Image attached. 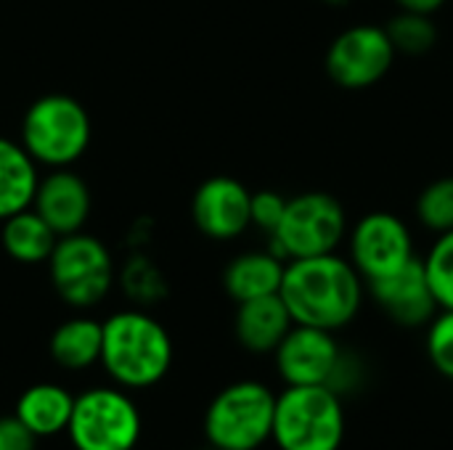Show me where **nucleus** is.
Listing matches in <instances>:
<instances>
[{"label": "nucleus", "mask_w": 453, "mask_h": 450, "mask_svg": "<svg viewBox=\"0 0 453 450\" xmlns=\"http://www.w3.org/2000/svg\"><path fill=\"white\" fill-rule=\"evenodd\" d=\"M366 284L348 257L337 252L305 260H289L279 297L300 326L340 332L361 313Z\"/></svg>", "instance_id": "nucleus-1"}, {"label": "nucleus", "mask_w": 453, "mask_h": 450, "mask_svg": "<svg viewBox=\"0 0 453 450\" xmlns=\"http://www.w3.org/2000/svg\"><path fill=\"white\" fill-rule=\"evenodd\" d=\"M101 366L122 390H149L159 385L175 358L167 329L143 310L111 313L104 324Z\"/></svg>", "instance_id": "nucleus-2"}, {"label": "nucleus", "mask_w": 453, "mask_h": 450, "mask_svg": "<svg viewBox=\"0 0 453 450\" xmlns=\"http://www.w3.org/2000/svg\"><path fill=\"white\" fill-rule=\"evenodd\" d=\"M345 432V398L332 387H284L276 395L271 440L279 450H340Z\"/></svg>", "instance_id": "nucleus-3"}, {"label": "nucleus", "mask_w": 453, "mask_h": 450, "mask_svg": "<svg viewBox=\"0 0 453 450\" xmlns=\"http://www.w3.org/2000/svg\"><path fill=\"white\" fill-rule=\"evenodd\" d=\"M93 125L88 109L64 93H48L29 103L21 117L19 143L24 151L50 170L74 164L90 146Z\"/></svg>", "instance_id": "nucleus-4"}, {"label": "nucleus", "mask_w": 453, "mask_h": 450, "mask_svg": "<svg viewBox=\"0 0 453 450\" xmlns=\"http://www.w3.org/2000/svg\"><path fill=\"white\" fill-rule=\"evenodd\" d=\"M348 212L342 202L326 191H305L287 199L279 228L268 236V249L289 260L321 257L340 249L348 239Z\"/></svg>", "instance_id": "nucleus-5"}, {"label": "nucleus", "mask_w": 453, "mask_h": 450, "mask_svg": "<svg viewBox=\"0 0 453 450\" xmlns=\"http://www.w3.org/2000/svg\"><path fill=\"white\" fill-rule=\"evenodd\" d=\"M276 393L255 379L223 387L204 411L207 446L220 450H257L273 432Z\"/></svg>", "instance_id": "nucleus-6"}, {"label": "nucleus", "mask_w": 453, "mask_h": 450, "mask_svg": "<svg viewBox=\"0 0 453 450\" xmlns=\"http://www.w3.org/2000/svg\"><path fill=\"white\" fill-rule=\"evenodd\" d=\"M66 435L74 450H135L141 411L122 387H90L74 395Z\"/></svg>", "instance_id": "nucleus-7"}, {"label": "nucleus", "mask_w": 453, "mask_h": 450, "mask_svg": "<svg viewBox=\"0 0 453 450\" xmlns=\"http://www.w3.org/2000/svg\"><path fill=\"white\" fill-rule=\"evenodd\" d=\"M48 273L56 294L72 308L98 305L117 278L109 247L85 231L58 236L48 257Z\"/></svg>", "instance_id": "nucleus-8"}, {"label": "nucleus", "mask_w": 453, "mask_h": 450, "mask_svg": "<svg viewBox=\"0 0 453 450\" xmlns=\"http://www.w3.org/2000/svg\"><path fill=\"white\" fill-rule=\"evenodd\" d=\"M398 53L377 24H353L342 29L326 50L324 66L329 80L342 90H366L388 77Z\"/></svg>", "instance_id": "nucleus-9"}, {"label": "nucleus", "mask_w": 453, "mask_h": 450, "mask_svg": "<svg viewBox=\"0 0 453 450\" xmlns=\"http://www.w3.org/2000/svg\"><path fill=\"white\" fill-rule=\"evenodd\" d=\"M414 257L419 255L411 228L393 212H369L348 231V260L361 273L364 284L401 271Z\"/></svg>", "instance_id": "nucleus-10"}, {"label": "nucleus", "mask_w": 453, "mask_h": 450, "mask_svg": "<svg viewBox=\"0 0 453 450\" xmlns=\"http://www.w3.org/2000/svg\"><path fill=\"white\" fill-rule=\"evenodd\" d=\"M342 347L334 332L300 326L295 324L281 345L273 350L276 371L287 387H305V385H329Z\"/></svg>", "instance_id": "nucleus-11"}, {"label": "nucleus", "mask_w": 453, "mask_h": 450, "mask_svg": "<svg viewBox=\"0 0 453 450\" xmlns=\"http://www.w3.org/2000/svg\"><path fill=\"white\" fill-rule=\"evenodd\" d=\"M250 199L252 191L242 180L231 175L207 178L191 196V220L207 239L234 241L252 225Z\"/></svg>", "instance_id": "nucleus-12"}, {"label": "nucleus", "mask_w": 453, "mask_h": 450, "mask_svg": "<svg viewBox=\"0 0 453 450\" xmlns=\"http://www.w3.org/2000/svg\"><path fill=\"white\" fill-rule=\"evenodd\" d=\"M366 292L372 294L374 305L403 329H425L441 310L425 276L422 257H414L390 276L366 281Z\"/></svg>", "instance_id": "nucleus-13"}, {"label": "nucleus", "mask_w": 453, "mask_h": 450, "mask_svg": "<svg viewBox=\"0 0 453 450\" xmlns=\"http://www.w3.org/2000/svg\"><path fill=\"white\" fill-rule=\"evenodd\" d=\"M93 196L85 178L69 167H56L37 180L32 210L53 228L56 236H69L85 228L90 217Z\"/></svg>", "instance_id": "nucleus-14"}, {"label": "nucleus", "mask_w": 453, "mask_h": 450, "mask_svg": "<svg viewBox=\"0 0 453 450\" xmlns=\"http://www.w3.org/2000/svg\"><path fill=\"white\" fill-rule=\"evenodd\" d=\"M292 326L295 321L279 294L239 302L236 318H234V334L239 345L255 355L273 353Z\"/></svg>", "instance_id": "nucleus-15"}, {"label": "nucleus", "mask_w": 453, "mask_h": 450, "mask_svg": "<svg viewBox=\"0 0 453 450\" xmlns=\"http://www.w3.org/2000/svg\"><path fill=\"white\" fill-rule=\"evenodd\" d=\"M287 263L276 257L268 247L236 255L223 271V289L239 305L247 300L279 294Z\"/></svg>", "instance_id": "nucleus-16"}, {"label": "nucleus", "mask_w": 453, "mask_h": 450, "mask_svg": "<svg viewBox=\"0 0 453 450\" xmlns=\"http://www.w3.org/2000/svg\"><path fill=\"white\" fill-rule=\"evenodd\" d=\"M72 406H74V395L66 387L53 382H40L19 395L13 414L40 440L66 432Z\"/></svg>", "instance_id": "nucleus-17"}, {"label": "nucleus", "mask_w": 453, "mask_h": 450, "mask_svg": "<svg viewBox=\"0 0 453 450\" xmlns=\"http://www.w3.org/2000/svg\"><path fill=\"white\" fill-rule=\"evenodd\" d=\"M37 162L19 141L0 138V223L27 207L37 188Z\"/></svg>", "instance_id": "nucleus-18"}, {"label": "nucleus", "mask_w": 453, "mask_h": 450, "mask_svg": "<svg viewBox=\"0 0 453 450\" xmlns=\"http://www.w3.org/2000/svg\"><path fill=\"white\" fill-rule=\"evenodd\" d=\"M56 241H58V236L53 233V228L32 207L5 217L3 228H0V244L5 249V255L21 265L48 263Z\"/></svg>", "instance_id": "nucleus-19"}, {"label": "nucleus", "mask_w": 453, "mask_h": 450, "mask_svg": "<svg viewBox=\"0 0 453 450\" xmlns=\"http://www.w3.org/2000/svg\"><path fill=\"white\" fill-rule=\"evenodd\" d=\"M101 342H104V329L98 321L77 316L56 326L50 334L48 350L56 366L66 371H85L96 363H101Z\"/></svg>", "instance_id": "nucleus-20"}, {"label": "nucleus", "mask_w": 453, "mask_h": 450, "mask_svg": "<svg viewBox=\"0 0 453 450\" xmlns=\"http://www.w3.org/2000/svg\"><path fill=\"white\" fill-rule=\"evenodd\" d=\"M385 32H388L395 53H403V56H425L438 42V27L430 13L398 11L385 24Z\"/></svg>", "instance_id": "nucleus-21"}, {"label": "nucleus", "mask_w": 453, "mask_h": 450, "mask_svg": "<svg viewBox=\"0 0 453 450\" xmlns=\"http://www.w3.org/2000/svg\"><path fill=\"white\" fill-rule=\"evenodd\" d=\"M414 212L419 225L435 236L453 231V175L427 183L417 196Z\"/></svg>", "instance_id": "nucleus-22"}, {"label": "nucleus", "mask_w": 453, "mask_h": 450, "mask_svg": "<svg viewBox=\"0 0 453 450\" xmlns=\"http://www.w3.org/2000/svg\"><path fill=\"white\" fill-rule=\"evenodd\" d=\"M425 276L441 310H453V231L435 236L433 247L422 257Z\"/></svg>", "instance_id": "nucleus-23"}, {"label": "nucleus", "mask_w": 453, "mask_h": 450, "mask_svg": "<svg viewBox=\"0 0 453 450\" xmlns=\"http://www.w3.org/2000/svg\"><path fill=\"white\" fill-rule=\"evenodd\" d=\"M425 353L430 366L453 382V310H438L425 326Z\"/></svg>", "instance_id": "nucleus-24"}, {"label": "nucleus", "mask_w": 453, "mask_h": 450, "mask_svg": "<svg viewBox=\"0 0 453 450\" xmlns=\"http://www.w3.org/2000/svg\"><path fill=\"white\" fill-rule=\"evenodd\" d=\"M122 286L125 292L135 300V302H157L165 294V284L162 276L157 273V268L146 260H135L125 268L122 273Z\"/></svg>", "instance_id": "nucleus-25"}, {"label": "nucleus", "mask_w": 453, "mask_h": 450, "mask_svg": "<svg viewBox=\"0 0 453 450\" xmlns=\"http://www.w3.org/2000/svg\"><path fill=\"white\" fill-rule=\"evenodd\" d=\"M284 210H287V196L284 194L271 191V188L255 191L252 199H250V223L255 228H260L265 236H271L279 228Z\"/></svg>", "instance_id": "nucleus-26"}, {"label": "nucleus", "mask_w": 453, "mask_h": 450, "mask_svg": "<svg viewBox=\"0 0 453 450\" xmlns=\"http://www.w3.org/2000/svg\"><path fill=\"white\" fill-rule=\"evenodd\" d=\"M37 438L19 422L16 414L0 416V450H35Z\"/></svg>", "instance_id": "nucleus-27"}, {"label": "nucleus", "mask_w": 453, "mask_h": 450, "mask_svg": "<svg viewBox=\"0 0 453 450\" xmlns=\"http://www.w3.org/2000/svg\"><path fill=\"white\" fill-rule=\"evenodd\" d=\"M398 5V11H414V13H438L446 0H393Z\"/></svg>", "instance_id": "nucleus-28"}, {"label": "nucleus", "mask_w": 453, "mask_h": 450, "mask_svg": "<svg viewBox=\"0 0 453 450\" xmlns=\"http://www.w3.org/2000/svg\"><path fill=\"white\" fill-rule=\"evenodd\" d=\"M319 3H324V5H332V8H342V5H348L350 0H319Z\"/></svg>", "instance_id": "nucleus-29"}, {"label": "nucleus", "mask_w": 453, "mask_h": 450, "mask_svg": "<svg viewBox=\"0 0 453 450\" xmlns=\"http://www.w3.org/2000/svg\"><path fill=\"white\" fill-rule=\"evenodd\" d=\"M202 450H220V448H212V446H204V448Z\"/></svg>", "instance_id": "nucleus-30"}]
</instances>
